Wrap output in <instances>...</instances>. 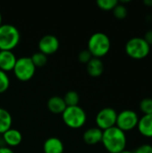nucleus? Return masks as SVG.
<instances>
[{
  "label": "nucleus",
  "mask_w": 152,
  "mask_h": 153,
  "mask_svg": "<svg viewBox=\"0 0 152 153\" xmlns=\"http://www.w3.org/2000/svg\"><path fill=\"white\" fill-rule=\"evenodd\" d=\"M125 133L116 126H113L103 131L101 143L109 153H119L125 150L126 147Z\"/></svg>",
  "instance_id": "obj_1"
},
{
  "label": "nucleus",
  "mask_w": 152,
  "mask_h": 153,
  "mask_svg": "<svg viewBox=\"0 0 152 153\" xmlns=\"http://www.w3.org/2000/svg\"><path fill=\"white\" fill-rule=\"evenodd\" d=\"M111 41L109 37L103 32L93 33L88 40V50L93 57L105 56L110 50Z\"/></svg>",
  "instance_id": "obj_2"
},
{
  "label": "nucleus",
  "mask_w": 152,
  "mask_h": 153,
  "mask_svg": "<svg viewBox=\"0 0 152 153\" xmlns=\"http://www.w3.org/2000/svg\"><path fill=\"white\" fill-rule=\"evenodd\" d=\"M20 32L12 24H2L0 26V50L13 51L20 42Z\"/></svg>",
  "instance_id": "obj_3"
},
{
  "label": "nucleus",
  "mask_w": 152,
  "mask_h": 153,
  "mask_svg": "<svg viewBox=\"0 0 152 153\" xmlns=\"http://www.w3.org/2000/svg\"><path fill=\"white\" fill-rule=\"evenodd\" d=\"M63 122L66 126L72 129H79L82 127L87 121L86 112L80 106L66 107L62 113Z\"/></svg>",
  "instance_id": "obj_4"
},
{
  "label": "nucleus",
  "mask_w": 152,
  "mask_h": 153,
  "mask_svg": "<svg viewBox=\"0 0 152 153\" xmlns=\"http://www.w3.org/2000/svg\"><path fill=\"white\" fill-rule=\"evenodd\" d=\"M125 52L133 59L141 60L146 58L151 52V46L143 38H131L125 44Z\"/></svg>",
  "instance_id": "obj_5"
},
{
  "label": "nucleus",
  "mask_w": 152,
  "mask_h": 153,
  "mask_svg": "<svg viewBox=\"0 0 152 153\" xmlns=\"http://www.w3.org/2000/svg\"><path fill=\"white\" fill-rule=\"evenodd\" d=\"M13 72L17 80L25 82L33 78L36 72V67L33 65L30 57L22 56L17 58Z\"/></svg>",
  "instance_id": "obj_6"
},
{
  "label": "nucleus",
  "mask_w": 152,
  "mask_h": 153,
  "mask_svg": "<svg viewBox=\"0 0 152 153\" xmlns=\"http://www.w3.org/2000/svg\"><path fill=\"white\" fill-rule=\"evenodd\" d=\"M139 117L135 111L132 109H125L120 113H117L116 126L125 133L137 127Z\"/></svg>",
  "instance_id": "obj_7"
},
{
  "label": "nucleus",
  "mask_w": 152,
  "mask_h": 153,
  "mask_svg": "<svg viewBox=\"0 0 152 153\" xmlns=\"http://www.w3.org/2000/svg\"><path fill=\"white\" fill-rule=\"evenodd\" d=\"M117 112L113 108H104L100 109L96 116L97 127L102 131L116 126Z\"/></svg>",
  "instance_id": "obj_8"
},
{
  "label": "nucleus",
  "mask_w": 152,
  "mask_h": 153,
  "mask_svg": "<svg viewBox=\"0 0 152 153\" xmlns=\"http://www.w3.org/2000/svg\"><path fill=\"white\" fill-rule=\"evenodd\" d=\"M39 52L46 55L47 56L49 55L55 54L59 49V40L55 35L47 34L43 36L39 41Z\"/></svg>",
  "instance_id": "obj_9"
},
{
  "label": "nucleus",
  "mask_w": 152,
  "mask_h": 153,
  "mask_svg": "<svg viewBox=\"0 0 152 153\" xmlns=\"http://www.w3.org/2000/svg\"><path fill=\"white\" fill-rule=\"evenodd\" d=\"M17 57L13 51L1 50L0 51V70L8 73L13 70Z\"/></svg>",
  "instance_id": "obj_10"
},
{
  "label": "nucleus",
  "mask_w": 152,
  "mask_h": 153,
  "mask_svg": "<svg viewBox=\"0 0 152 153\" xmlns=\"http://www.w3.org/2000/svg\"><path fill=\"white\" fill-rule=\"evenodd\" d=\"M4 143L7 145V147H16L21 144L22 141V133L15 129V128H10L5 133L2 134Z\"/></svg>",
  "instance_id": "obj_11"
},
{
  "label": "nucleus",
  "mask_w": 152,
  "mask_h": 153,
  "mask_svg": "<svg viewBox=\"0 0 152 153\" xmlns=\"http://www.w3.org/2000/svg\"><path fill=\"white\" fill-rule=\"evenodd\" d=\"M65 146L63 142L57 137L47 138L43 144L44 153H64Z\"/></svg>",
  "instance_id": "obj_12"
},
{
  "label": "nucleus",
  "mask_w": 152,
  "mask_h": 153,
  "mask_svg": "<svg viewBox=\"0 0 152 153\" xmlns=\"http://www.w3.org/2000/svg\"><path fill=\"white\" fill-rule=\"evenodd\" d=\"M103 131L98 127H91L87 129L83 134V141L88 145H96L101 143Z\"/></svg>",
  "instance_id": "obj_13"
},
{
  "label": "nucleus",
  "mask_w": 152,
  "mask_h": 153,
  "mask_svg": "<svg viewBox=\"0 0 152 153\" xmlns=\"http://www.w3.org/2000/svg\"><path fill=\"white\" fill-rule=\"evenodd\" d=\"M137 128L142 135L152 138V114L143 115L139 118Z\"/></svg>",
  "instance_id": "obj_14"
},
{
  "label": "nucleus",
  "mask_w": 152,
  "mask_h": 153,
  "mask_svg": "<svg viewBox=\"0 0 152 153\" xmlns=\"http://www.w3.org/2000/svg\"><path fill=\"white\" fill-rule=\"evenodd\" d=\"M47 109L56 115H62V113L66 108V105L64 101V99L58 96H53L51 97L47 103Z\"/></svg>",
  "instance_id": "obj_15"
},
{
  "label": "nucleus",
  "mask_w": 152,
  "mask_h": 153,
  "mask_svg": "<svg viewBox=\"0 0 152 153\" xmlns=\"http://www.w3.org/2000/svg\"><path fill=\"white\" fill-rule=\"evenodd\" d=\"M87 73L91 77H99L104 72V64L100 58L93 57L87 65Z\"/></svg>",
  "instance_id": "obj_16"
},
{
  "label": "nucleus",
  "mask_w": 152,
  "mask_h": 153,
  "mask_svg": "<svg viewBox=\"0 0 152 153\" xmlns=\"http://www.w3.org/2000/svg\"><path fill=\"white\" fill-rule=\"evenodd\" d=\"M13 118L8 110L0 108V135L12 128Z\"/></svg>",
  "instance_id": "obj_17"
},
{
  "label": "nucleus",
  "mask_w": 152,
  "mask_h": 153,
  "mask_svg": "<svg viewBox=\"0 0 152 153\" xmlns=\"http://www.w3.org/2000/svg\"><path fill=\"white\" fill-rule=\"evenodd\" d=\"M64 101L66 105V107H74L79 106L80 101V96L77 91H67L64 96Z\"/></svg>",
  "instance_id": "obj_18"
},
{
  "label": "nucleus",
  "mask_w": 152,
  "mask_h": 153,
  "mask_svg": "<svg viewBox=\"0 0 152 153\" xmlns=\"http://www.w3.org/2000/svg\"><path fill=\"white\" fill-rule=\"evenodd\" d=\"M30 59H31V61H32V63H33V65H35L36 68H38V67H43L47 63V56L46 55L42 54L39 51L34 53L30 56Z\"/></svg>",
  "instance_id": "obj_19"
},
{
  "label": "nucleus",
  "mask_w": 152,
  "mask_h": 153,
  "mask_svg": "<svg viewBox=\"0 0 152 153\" xmlns=\"http://www.w3.org/2000/svg\"><path fill=\"white\" fill-rule=\"evenodd\" d=\"M128 11L126 6L124 4H121L118 2V4L116 5V7L113 9V14L116 18L119 20H123L127 16Z\"/></svg>",
  "instance_id": "obj_20"
},
{
  "label": "nucleus",
  "mask_w": 152,
  "mask_h": 153,
  "mask_svg": "<svg viewBox=\"0 0 152 153\" xmlns=\"http://www.w3.org/2000/svg\"><path fill=\"white\" fill-rule=\"evenodd\" d=\"M118 4L116 0H98L97 5L99 9L104 11H113L116 5Z\"/></svg>",
  "instance_id": "obj_21"
},
{
  "label": "nucleus",
  "mask_w": 152,
  "mask_h": 153,
  "mask_svg": "<svg viewBox=\"0 0 152 153\" xmlns=\"http://www.w3.org/2000/svg\"><path fill=\"white\" fill-rule=\"evenodd\" d=\"M140 109L144 115L152 114V99L144 98L140 102Z\"/></svg>",
  "instance_id": "obj_22"
},
{
  "label": "nucleus",
  "mask_w": 152,
  "mask_h": 153,
  "mask_svg": "<svg viewBox=\"0 0 152 153\" xmlns=\"http://www.w3.org/2000/svg\"><path fill=\"white\" fill-rule=\"evenodd\" d=\"M10 86V79L6 73L0 70V94L5 92Z\"/></svg>",
  "instance_id": "obj_23"
},
{
  "label": "nucleus",
  "mask_w": 152,
  "mask_h": 153,
  "mask_svg": "<svg viewBox=\"0 0 152 153\" xmlns=\"http://www.w3.org/2000/svg\"><path fill=\"white\" fill-rule=\"evenodd\" d=\"M92 58H93V56L88 49H84V50L81 51L78 55V60L81 63L85 64V65H87Z\"/></svg>",
  "instance_id": "obj_24"
},
{
  "label": "nucleus",
  "mask_w": 152,
  "mask_h": 153,
  "mask_svg": "<svg viewBox=\"0 0 152 153\" xmlns=\"http://www.w3.org/2000/svg\"><path fill=\"white\" fill-rule=\"evenodd\" d=\"M133 153H152V145L151 144H142L136 148Z\"/></svg>",
  "instance_id": "obj_25"
},
{
  "label": "nucleus",
  "mask_w": 152,
  "mask_h": 153,
  "mask_svg": "<svg viewBox=\"0 0 152 153\" xmlns=\"http://www.w3.org/2000/svg\"><path fill=\"white\" fill-rule=\"evenodd\" d=\"M143 39H145V41L151 47L152 46V30H148L146 33H145V35H144V37H143Z\"/></svg>",
  "instance_id": "obj_26"
},
{
  "label": "nucleus",
  "mask_w": 152,
  "mask_h": 153,
  "mask_svg": "<svg viewBox=\"0 0 152 153\" xmlns=\"http://www.w3.org/2000/svg\"><path fill=\"white\" fill-rule=\"evenodd\" d=\"M0 153H14V152L7 146H2L0 147Z\"/></svg>",
  "instance_id": "obj_27"
},
{
  "label": "nucleus",
  "mask_w": 152,
  "mask_h": 153,
  "mask_svg": "<svg viewBox=\"0 0 152 153\" xmlns=\"http://www.w3.org/2000/svg\"><path fill=\"white\" fill-rule=\"evenodd\" d=\"M144 4L147 6H152V0H144Z\"/></svg>",
  "instance_id": "obj_28"
},
{
  "label": "nucleus",
  "mask_w": 152,
  "mask_h": 153,
  "mask_svg": "<svg viewBox=\"0 0 152 153\" xmlns=\"http://www.w3.org/2000/svg\"><path fill=\"white\" fill-rule=\"evenodd\" d=\"M119 153H133V152H131V151L125 150V151H123V152H119Z\"/></svg>",
  "instance_id": "obj_29"
},
{
  "label": "nucleus",
  "mask_w": 152,
  "mask_h": 153,
  "mask_svg": "<svg viewBox=\"0 0 152 153\" xmlns=\"http://www.w3.org/2000/svg\"><path fill=\"white\" fill-rule=\"evenodd\" d=\"M3 23H2V14H1V13H0V26L2 25Z\"/></svg>",
  "instance_id": "obj_30"
},
{
  "label": "nucleus",
  "mask_w": 152,
  "mask_h": 153,
  "mask_svg": "<svg viewBox=\"0 0 152 153\" xmlns=\"http://www.w3.org/2000/svg\"><path fill=\"white\" fill-rule=\"evenodd\" d=\"M0 51H1V50H0Z\"/></svg>",
  "instance_id": "obj_31"
}]
</instances>
